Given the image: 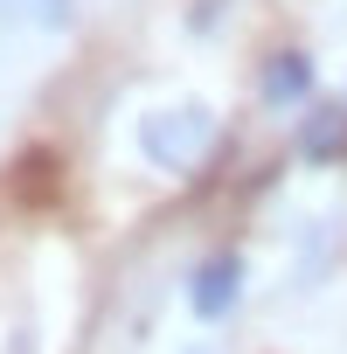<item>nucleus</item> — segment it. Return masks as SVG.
Returning a JSON list of instances; mask_svg holds the SVG:
<instances>
[{
	"instance_id": "nucleus-2",
	"label": "nucleus",
	"mask_w": 347,
	"mask_h": 354,
	"mask_svg": "<svg viewBox=\"0 0 347 354\" xmlns=\"http://www.w3.org/2000/svg\"><path fill=\"white\" fill-rule=\"evenodd\" d=\"M236 292H243V264H236V257H209V264L195 271V313H202V319H223V313L236 306Z\"/></svg>"
},
{
	"instance_id": "nucleus-3",
	"label": "nucleus",
	"mask_w": 347,
	"mask_h": 354,
	"mask_svg": "<svg viewBox=\"0 0 347 354\" xmlns=\"http://www.w3.org/2000/svg\"><path fill=\"white\" fill-rule=\"evenodd\" d=\"M299 153H306V160H340V153H347V111H340V104H319V111L299 125Z\"/></svg>"
},
{
	"instance_id": "nucleus-1",
	"label": "nucleus",
	"mask_w": 347,
	"mask_h": 354,
	"mask_svg": "<svg viewBox=\"0 0 347 354\" xmlns=\"http://www.w3.org/2000/svg\"><path fill=\"white\" fill-rule=\"evenodd\" d=\"M139 139H146V160H153V167L188 174V167L209 153L216 118H209V104H174V111H153V118L139 125Z\"/></svg>"
},
{
	"instance_id": "nucleus-4",
	"label": "nucleus",
	"mask_w": 347,
	"mask_h": 354,
	"mask_svg": "<svg viewBox=\"0 0 347 354\" xmlns=\"http://www.w3.org/2000/svg\"><path fill=\"white\" fill-rule=\"evenodd\" d=\"M306 91H312V63L299 49H285V56L264 63V104H299Z\"/></svg>"
},
{
	"instance_id": "nucleus-5",
	"label": "nucleus",
	"mask_w": 347,
	"mask_h": 354,
	"mask_svg": "<svg viewBox=\"0 0 347 354\" xmlns=\"http://www.w3.org/2000/svg\"><path fill=\"white\" fill-rule=\"evenodd\" d=\"M0 15L8 21H35V28H63L70 0H0Z\"/></svg>"
}]
</instances>
